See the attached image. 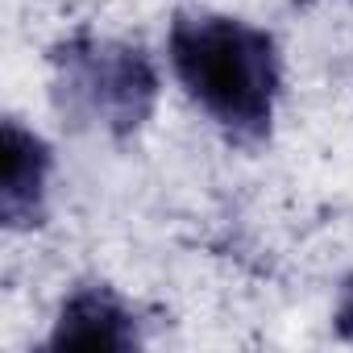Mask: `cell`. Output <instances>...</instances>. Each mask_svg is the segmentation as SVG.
Wrapping results in <instances>:
<instances>
[{
  "instance_id": "cell-1",
  "label": "cell",
  "mask_w": 353,
  "mask_h": 353,
  "mask_svg": "<svg viewBox=\"0 0 353 353\" xmlns=\"http://www.w3.org/2000/svg\"><path fill=\"white\" fill-rule=\"evenodd\" d=\"M170 63L192 100L237 137H262L274 112V42L233 17H179Z\"/></svg>"
},
{
  "instance_id": "cell-2",
  "label": "cell",
  "mask_w": 353,
  "mask_h": 353,
  "mask_svg": "<svg viewBox=\"0 0 353 353\" xmlns=\"http://www.w3.org/2000/svg\"><path fill=\"white\" fill-rule=\"evenodd\" d=\"M345 320H353V291H349V303H345Z\"/></svg>"
}]
</instances>
